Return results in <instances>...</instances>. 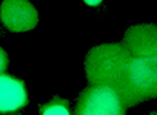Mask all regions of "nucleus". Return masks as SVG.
Returning a JSON list of instances; mask_svg holds the SVG:
<instances>
[{"label": "nucleus", "mask_w": 157, "mask_h": 115, "mask_svg": "<svg viewBox=\"0 0 157 115\" xmlns=\"http://www.w3.org/2000/svg\"><path fill=\"white\" fill-rule=\"evenodd\" d=\"M3 24L12 32L32 30L38 22V12L25 0H6L0 7Z\"/></svg>", "instance_id": "nucleus-4"}, {"label": "nucleus", "mask_w": 157, "mask_h": 115, "mask_svg": "<svg viewBox=\"0 0 157 115\" xmlns=\"http://www.w3.org/2000/svg\"><path fill=\"white\" fill-rule=\"evenodd\" d=\"M12 115H21V114H13V113H12Z\"/></svg>", "instance_id": "nucleus-12"}, {"label": "nucleus", "mask_w": 157, "mask_h": 115, "mask_svg": "<svg viewBox=\"0 0 157 115\" xmlns=\"http://www.w3.org/2000/svg\"><path fill=\"white\" fill-rule=\"evenodd\" d=\"M122 46L131 58L152 51L157 47V25L137 24L131 26L124 34Z\"/></svg>", "instance_id": "nucleus-6"}, {"label": "nucleus", "mask_w": 157, "mask_h": 115, "mask_svg": "<svg viewBox=\"0 0 157 115\" xmlns=\"http://www.w3.org/2000/svg\"><path fill=\"white\" fill-rule=\"evenodd\" d=\"M127 76L147 98H157V47L132 56Z\"/></svg>", "instance_id": "nucleus-3"}, {"label": "nucleus", "mask_w": 157, "mask_h": 115, "mask_svg": "<svg viewBox=\"0 0 157 115\" xmlns=\"http://www.w3.org/2000/svg\"><path fill=\"white\" fill-rule=\"evenodd\" d=\"M41 115H71L70 105L63 98H54L41 107Z\"/></svg>", "instance_id": "nucleus-8"}, {"label": "nucleus", "mask_w": 157, "mask_h": 115, "mask_svg": "<svg viewBox=\"0 0 157 115\" xmlns=\"http://www.w3.org/2000/svg\"><path fill=\"white\" fill-rule=\"evenodd\" d=\"M28 105L24 82L9 75H0V114H12Z\"/></svg>", "instance_id": "nucleus-5"}, {"label": "nucleus", "mask_w": 157, "mask_h": 115, "mask_svg": "<svg viewBox=\"0 0 157 115\" xmlns=\"http://www.w3.org/2000/svg\"><path fill=\"white\" fill-rule=\"evenodd\" d=\"M131 55L122 43H102L88 51L85 76L92 86L113 88L128 72Z\"/></svg>", "instance_id": "nucleus-1"}, {"label": "nucleus", "mask_w": 157, "mask_h": 115, "mask_svg": "<svg viewBox=\"0 0 157 115\" xmlns=\"http://www.w3.org/2000/svg\"><path fill=\"white\" fill-rule=\"evenodd\" d=\"M110 89H113V92L115 93L117 98L119 99L121 105L124 109L135 106V105L141 103V102H144L148 99L145 94L131 81L127 75L123 79H121L119 81Z\"/></svg>", "instance_id": "nucleus-7"}, {"label": "nucleus", "mask_w": 157, "mask_h": 115, "mask_svg": "<svg viewBox=\"0 0 157 115\" xmlns=\"http://www.w3.org/2000/svg\"><path fill=\"white\" fill-rule=\"evenodd\" d=\"M148 115H157V111H152V113L148 114Z\"/></svg>", "instance_id": "nucleus-11"}, {"label": "nucleus", "mask_w": 157, "mask_h": 115, "mask_svg": "<svg viewBox=\"0 0 157 115\" xmlns=\"http://www.w3.org/2000/svg\"><path fill=\"white\" fill-rule=\"evenodd\" d=\"M85 4H88V6H92V7L100 6V4H101V0H85Z\"/></svg>", "instance_id": "nucleus-10"}, {"label": "nucleus", "mask_w": 157, "mask_h": 115, "mask_svg": "<svg viewBox=\"0 0 157 115\" xmlns=\"http://www.w3.org/2000/svg\"><path fill=\"white\" fill-rule=\"evenodd\" d=\"M113 89L105 86H89L80 94L73 115H124Z\"/></svg>", "instance_id": "nucleus-2"}, {"label": "nucleus", "mask_w": 157, "mask_h": 115, "mask_svg": "<svg viewBox=\"0 0 157 115\" xmlns=\"http://www.w3.org/2000/svg\"><path fill=\"white\" fill-rule=\"evenodd\" d=\"M7 67H8V55L0 47V75L6 71Z\"/></svg>", "instance_id": "nucleus-9"}]
</instances>
